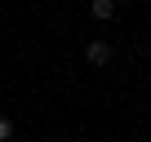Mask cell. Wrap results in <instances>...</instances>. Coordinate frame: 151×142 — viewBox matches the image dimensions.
Wrapping results in <instances>:
<instances>
[{
	"label": "cell",
	"instance_id": "1",
	"mask_svg": "<svg viewBox=\"0 0 151 142\" xmlns=\"http://www.w3.org/2000/svg\"><path fill=\"white\" fill-rule=\"evenodd\" d=\"M85 58H89L93 67H107V62H111V44H107V40H93V44L85 49Z\"/></svg>",
	"mask_w": 151,
	"mask_h": 142
},
{
	"label": "cell",
	"instance_id": "2",
	"mask_svg": "<svg viewBox=\"0 0 151 142\" xmlns=\"http://www.w3.org/2000/svg\"><path fill=\"white\" fill-rule=\"evenodd\" d=\"M93 18H116V5H111V0H93Z\"/></svg>",
	"mask_w": 151,
	"mask_h": 142
},
{
	"label": "cell",
	"instance_id": "3",
	"mask_svg": "<svg viewBox=\"0 0 151 142\" xmlns=\"http://www.w3.org/2000/svg\"><path fill=\"white\" fill-rule=\"evenodd\" d=\"M14 138V120H5V115H0V142H9Z\"/></svg>",
	"mask_w": 151,
	"mask_h": 142
},
{
	"label": "cell",
	"instance_id": "4",
	"mask_svg": "<svg viewBox=\"0 0 151 142\" xmlns=\"http://www.w3.org/2000/svg\"><path fill=\"white\" fill-rule=\"evenodd\" d=\"M76 142H80V138H76Z\"/></svg>",
	"mask_w": 151,
	"mask_h": 142
}]
</instances>
